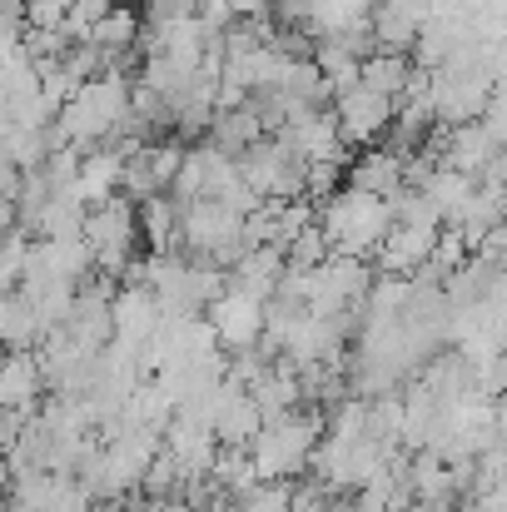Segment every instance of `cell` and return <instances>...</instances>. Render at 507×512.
Instances as JSON below:
<instances>
[{"label":"cell","mask_w":507,"mask_h":512,"mask_svg":"<svg viewBox=\"0 0 507 512\" xmlns=\"http://www.w3.org/2000/svg\"><path fill=\"white\" fill-rule=\"evenodd\" d=\"M115 5H120V0H70V10H75L85 25H90V20H100L105 10H115Z\"/></svg>","instance_id":"obj_13"},{"label":"cell","mask_w":507,"mask_h":512,"mask_svg":"<svg viewBox=\"0 0 507 512\" xmlns=\"http://www.w3.org/2000/svg\"><path fill=\"white\" fill-rule=\"evenodd\" d=\"M319 438H324V418L314 408H294V413L264 418V428L254 433V443L244 453H249L259 483H294L309 473Z\"/></svg>","instance_id":"obj_1"},{"label":"cell","mask_w":507,"mask_h":512,"mask_svg":"<svg viewBox=\"0 0 507 512\" xmlns=\"http://www.w3.org/2000/svg\"><path fill=\"white\" fill-rule=\"evenodd\" d=\"M199 319L209 324V334H214L224 358L259 348V334H264V304L249 299V294H239V289H224L219 299H209Z\"/></svg>","instance_id":"obj_5"},{"label":"cell","mask_w":507,"mask_h":512,"mask_svg":"<svg viewBox=\"0 0 507 512\" xmlns=\"http://www.w3.org/2000/svg\"><path fill=\"white\" fill-rule=\"evenodd\" d=\"M40 393H45V373H40L35 348H5L0 353V413L35 418Z\"/></svg>","instance_id":"obj_7"},{"label":"cell","mask_w":507,"mask_h":512,"mask_svg":"<svg viewBox=\"0 0 507 512\" xmlns=\"http://www.w3.org/2000/svg\"><path fill=\"white\" fill-rule=\"evenodd\" d=\"M438 229H443V224H388L383 244L373 249L378 274H393V279L423 274V264H428L433 244H438Z\"/></svg>","instance_id":"obj_6"},{"label":"cell","mask_w":507,"mask_h":512,"mask_svg":"<svg viewBox=\"0 0 507 512\" xmlns=\"http://www.w3.org/2000/svg\"><path fill=\"white\" fill-rule=\"evenodd\" d=\"M40 339H45V334H40L30 304H25L15 289H0V353H5V348H35Z\"/></svg>","instance_id":"obj_11"},{"label":"cell","mask_w":507,"mask_h":512,"mask_svg":"<svg viewBox=\"0 0 507 512\" xmlns=\"http://www.w3.org/2000/svg\"><path fill=\"white\" fill-rule=\"evenodd\" d=\"M408 75H413V60L398 55V50H373V55L358 60V85L373 90V95H383V100H393V105H398Z\"/></svg>","instance_id":"obj_10"},{"label":"cell","mask_w":507,"mask_h":512,"mask_svg":"<svg viewBox=\"0 0 507 512\" xmlns=\"http://www.w3.org/2000/svg\"><path fill=\"white\" fill-rule=\"evenodd\" d=\"M25 30H60L70 20V0H20Z\"/></svg>","instance_id":"obj_12"},{"label":"cell","mask_w":507,"mask_h":512,"mask_svg":"<svg viewBox=\"0 0 507 512\" xmlns=\"http://www.w3.org/2000/svg\"><path fill=\"white\" fill-rule=\"evenodd\" d=\"M329 115H334L338 140L348 150H368V145H383V135L393 125V100H383L363 85H348L329 100Z\"/></svg>","instance_id":"obj_4"},{"label":"cell","mask_w":507,"mask_h":512,"mask_svg":"<svg viewBox=\"0 0 507 512\" xmlns=\"http://www.w3.org/2000/svg\"><path fill=\"white\" fill-rule=\"evenodd\" d=\"M80 244L90 249V264L95 274H105L110 284L125 279V269L140 259V224H135V204L125 194L85 209L80 219Z\"/></svg>","instance_id":"obj_3"},{"label":"cell","mask_w":507,"mask_h":512,"mask_svg":"<svg viewBox=\"0 0 507 512\" xmlns=\"http://www.w3.org/2000/svg\"><path fill=\"white\" fill-rule=\"evenodd\" d=\"M343 184L348 189H363L373 199H388L393 189H403V160L383 145H368V150H353V160L343 165Z\"/></svg>","instance_id":"obj_9"},{"label":"cell","mask_w":507,"mask_h":512,"mask_svg":"<svg viewBox=\"0 0 507 512\" xmlns=\"http://www.w3.org/2000/svg\"><path fill=\"white\" fill-rule=\"evenodd\" d=\"M314 224L329 244V254H343V259H373V249L383 244L388 234V204L363 194V189H348L338 184L329 199L314 204Z\"/></svg>","instance_id":"obj_2"},{"label":"cell","mask_w":507,"mask_h":512,"mask_svg":"<svg viewBox=\"0 0 507 512\" xmlns=\"http://www.w3.org/2000/svg\"><path fill=\"white\" fill-rule=\"evenodd\" d=\"M120 174H125V150H115V145L85 150V155H80V165H75V184H70V194H75L85 209H95V204H105V199H115V194H120Z\"/></svg>","instance_id":"obj_8"}]
</instances>
